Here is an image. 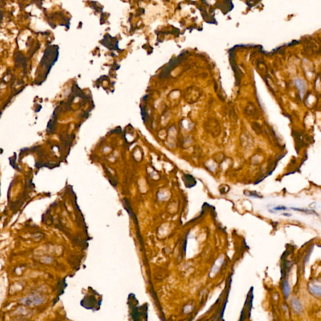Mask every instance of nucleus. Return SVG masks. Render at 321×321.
I'll return each mask as SVG.
<instances>
[{"instance_id": "f257e3e1", "label": "nucleus", "mask_w": 321, "mask_h": 321, "mask_svg": "<svg viewBox=\"0 0 321 321\" xmlns=\"http://www.w3.org/2000/svg\"><path fill=\"white\" fill-rule=\"evenodd\" d=\"M20 301L26 306H36L42 304L45 302V299L39 295H32L23 298Z\"/></svg>"}, {"instance_id": "f03ea898", "label": "nucleus", "mask_w": 321, "mask_h": 321, "mask_svg": "<svg viewBox=\"0 0 321 321\" xmlns=\"http://www.w3.org/2000/svg\"><path fill=\"white\" fill-rule=\"evenodd\" d=\"M290 305H291L292 308L293 309L294 311L297 313V314H300L303 310V306L301 302L298 300L296 298H292L291 302H290Z\"/></svg>"}, {"instance_id": "7ed1b4c3", "label": "nucleus", "mask_w": 321, "mask_h": 321, "mask_svg": "<svg viewBox=\"0 0 321 321\" xmlns=\"http://www.w3.org/2000/svg\"><path fill=\"white\" fill-rule=\"evenodd\" d=\"M309 291L312 295H314L316 297H320L321 294L320 285H317V284H315V283H312L309 286Z\"/></svg>"}, {"instance_id": "20e7f679", "label": "nucleus", "mask_w": 321, "mask_h": 321, "mask_svg": "<svg viewBox=\"0 0 321 321\" xmlns=\"http://www.w3.org/2000/svg\"><path fill=\"white\" fill-rule=\"evenodd\" d=\"M282 290H283V293H284L285 297L286 298V299H287V298L289 297L290 292H291V287H290L289 282L287 280H285L283 282Z\"/></svg>"}]
</instances>
